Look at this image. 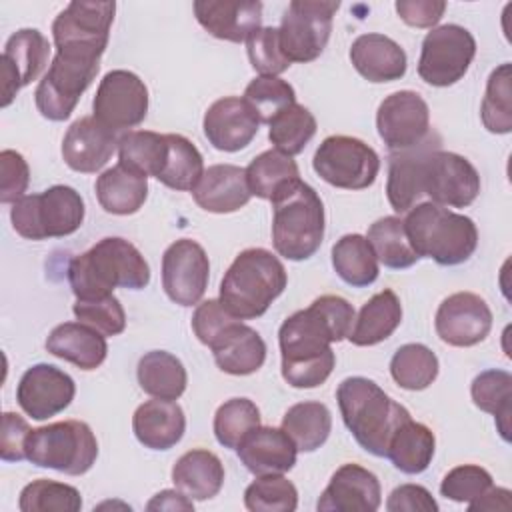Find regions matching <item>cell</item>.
Listing matches in <instances>:
<instances>
[{"label":"cell","mask_w":512,"mask_h":512,"mask_svg":"<svg viewBox=\"0 0 512 512\" xmlns=\"http://www.w3.org/2000/svg\"><path fill=\"white\" fill-rule=\"evenodd\" d=\"M352 324V304L336 294H324L288 316L278 330L282 378L292 388L324 384L336 364L330 344L348 338Z\"/></svg>","instance_id":"cell-1"},{"label":"cell","mask_w":512,"mask_h":512,"mask_svg":"<svg viewBox=\"0 0 512 512\" xmlns=\"http://www.w3.org/2000/svg\"><path fill=\"white\" fill-rule=\"evenodd\" d=\"M68 282L76 300L102 298L114 288L142 290L150 282V266L142 252L128 240L108 236L84 254L72 258Z\"/></svg>","instance_id":"cell-2"},{"label":"cell","mask_w":512,"mask_h":512,"mask_svg":"<svg viewBox=\"0 0 512 512\" xmlns=\"http://www.w3.org/2000/svg\"><path fill=\"white\" fill-rule=\"evenodd\" d=\"M336 400L342 420L360 448L372 456L386 458L390 436L410 418V412L364 376L344 378L338 384Z\"/></svg>","instance_id":"cell-3"},{"label":"cell","mask_w":512,"mask_h":512,"mask_svg":"<svg viewBox=\"0 0 512 512\" xmlns=\"http://www.w3.org/2000/svg\"><path fill=\"white\" fill-rule=\"evenodd\" d=\"M286 268L266 248L242 250L220 282V304L240 320L260 318L284 292Z\"/></svg>","instance_id":"cell-4"},{"label":"cell","mask_w":512,"mask_h":512,"mask_svg":"<svg viewBox=\"0 0 512 512\" xmlns=\"http://www.w3.org/2000/svg\"><path fill=\"white\" fill-rule=\"evenodd\" d=\"M274 250L294 262L316 254L324 238V204L306 182L292 180L270 200Z\"/></svg>","instance_id":"cell-5"},{"label":"cell","mask_w":512,"mask_h":512,"mask_svg":"<svg viewBox=\"0 0 512 512\" xmlns=\"http://www.w3.org/2000/svg\"><path fill=\"white\" fill-rule=\"evenodd\" d=\"M404 228L416 254L432 258L440 266L466 262L478 246V230L472 218L434 202H420L410 208Z\"/></svg>","instance_id":"cell-6"},{"label":"cell","mask_w":512,"mask_h":512,"mask_svg":"<svg viewBox=\"0 0 512 512\" xmlns=\"http://www.w3.org/2000/svg\"><path fill=\"white\" fill-rule=\"evenodd\" d=\"M84 200L70 186L56 184L40 194L22 196L10 208L12 228L26 240L62 238L84 222Z\"/></svg>","instance_id":"cell-7"},{"label":"cell","mask_w":512,"mask_h":512,"mask_svg":"<svg viewBox=\"0 0 512 512\" xmlns=\"http://www.w3.org/2000/svg\"><path fill=\"white\" fill-rule=\"evenodd\" d=\"M24 450L26 460L34 466L70 476L86 474L98 458L96 436L92 428L80 420H64L32 428Z\"/></svg>","instance_id":"cell-8"},{"label":"cell","mask_w":512,"mask_h":512,"mask_svg":"<svg viewBox=\"0 0 512 512\" xmlns=\"http://www.w3.org/2000/svg\"><path fill=\"white\" fill-rule=\"evenodd\" d=\"M98 70L100 56L56 50L48 72L42 76L34 92L38 112L52 122L66 120L74 112L80 96L96 78Z\"/></svg>","instance_id":"cell-9"},{"label":"cell","mask_w":512,"mask_h":512,"mask_svg":"<svg viewBox=\"0 0 512 512\" xmlns=\"http://www.w3.org/2000/svg\"><path fill=\"white\" fill-rule=\"evenodd\" d=\"M314 172L334 188L364 190L380 172V158L372 146L354 136H328L312 158Z\"/></svg>","instance_id":"cell-10"},{"label":"cell","mask_w":512,"mask_h":512,"mask_svg":"<svg viewBox=\"0 0 512 512\" xmlns=\"http://www.w3.org/2000/svg\"><path fill=\"white\" fill-rule=\"evenodd\" d=\"M474 56L476 40L464 26L444 24L432 28L422 40L418 76L430 86H452L464 78Z\"/></svg>","instance_id":"cell-11"},{"label":"cell","mask_w":512,"mask_h":512,"mask_svg":"<svg viewBox=\"0 0 512 512\" xmlns=\"http://www.w3.org/2000/svg\"><path fill=\"white\" fill-rule=\"evenodd\" d=\"M338 8L340 2L292 0L278 28L284 56L290 62L302 64L316 60L328 44L332 18Z\"/></svg>","instance_id":"cell-12"},{"label":"cell","mask_w":512,"mask_h":512,"mask_svg":"<svg viewBox=\"0 0 512 512\" xmlns=\"http://www.w3.org/2000/svg\"><path fill=\"white\" fill-rule=\"evenodd\" d=\"M422 190L434 204L466 208L480 194V176L470 160L438 146L424 156Z\"/></svg>","instance_id":"cell-13"},{"label":"cell","mask_w":512,"mask_h":512,"mask_svg":"<svg viewBox=\"0 0 512 512\" xmlns=\"http://www.w3.org/2000/svg\"><path fill=\"white\" fill-rule=\"evenodd\" d=\"M92 110L94 118L114 134L130 132L148 114V88L130 70H110L98 84Z\"/></svg>","instance_id":"cell-14"},{"label":"cell","mask_w":512,"mask_h":512,"mask_svg":"<svg viewBox=\"0 0 512 512\" xmlns=\"http://www.w3.org/2000/svg\"><path fill=\"white\" fill-rule=\"evenodd\" d=\"M114 12V2H70L52 22L56 50H80L102 56L108 46Z\"/></svg>","instance_id":"cell-15"},{"label":"cell","mask_w":512,"mask_h":512,"mask_svg":"<svg viewBox=\"0 0 512 512\" xmlns=\"http://www.w3.org/2000/svg\"><path fill=\"white\" fill-rule=\"evenodd\" d=\"M376 128L388 150L406 152L424 144L430 132V108L414 90L386 96L376 112Z\"/></svg>","instance_id":"cell-16"},{"label":"cell","mask_w":512,"mask_h":512,"mask_svg":"<svg viewBox=\"0 0 512 512\" xmlns=\"http://www.w3.org/2000/svg\"><path fill=\"white\" fill-rule=\"evenodd\" d=\"M210 278V262L204 248L180 238L172 242L162 256V288L166 296L180 306H194L202 300Z\"/></svg>","instance_id":"cell-17"},{"label":"cell","mask_w":512,"mask_h":512,"mask_svg":"<svg viewBox=\"0 0 512 512\" xmlns=\"http://www.w3.org/2000/svg\"><path fill=\"white\" fill-rule=\"evenodd\" d=\"M434 328L440 340L450 346H476L490 334L492 312L478 294L456 292L438 306Z\"/></svg>","instance_id":"cell-18"},{"label":"cell","mask_w":512,"mask_h":512,"mask_svg":"<svg viewBox=\"0 0 512 512\" xmlns=\"http://www.w3.org/2000/svg\"><path fill=\"white\" fill-rule=\"evenodd\" d=\"M50 42L36 28H22L4 46L2 64V106L6 108L20 88L34 82L48 64Z\"/></svg>","instance_id":"cell-19"},{"label":"cell","mask_w":512,"mask_h":512,"mask_svg":"<svg viewBox=\"0 0 512 512\" xmlns=\"http://www.w3.org/2000/svg\"><path fill=\"white\" fill-rule=\"evenodd\" d=\"M76 394L74 380L52 364L30 366L16 388L20 408L34 420H46L70 406Z\"/></svg>","instance_id":"cell-20"},{"label":"cell","mask_w":512,"mask_h":512,"mask_svg":"<svg viewBox=\"0 0 512 512\" xmlns=\"http://www.w3.org/2000/svg\"><path fill=\"white\" fill-rule=\"evenodd\" d=\"M254 108L238 96H226L210 104L204 114V136L220 152H238L246 148L260 128Z\"/></svg>","instance_id":"cell-21"},{"label":"cell","mask_w":512,"mask_h":512,"mask_svg":"<svg viewBox=\"0 0 512 512\" xmlns=\"http://www.w3.org/2000/svg\"><path fill=\"white\" fill-rule=\"evenodd\" d=\"M382 490L376 474L360 464H342L318 498V512H374Z\"/></svg>","instance_id":"cell-22"},{"label":"cell","mask_w":512,"mask_h":512,"mask_svg":"<svg viewBox=\"0 0 512 512\" xmlns=\"http://www.w3.org/2000/svg\"><path fill=\"white\" fill-rule=\"evenodd\" d=\"M118 136L94 116H82L70 124L62 140V158L68 168L82 174L98 172L118 148Z\"/></svg>","instance_id":"cell-23"},{"label":"cell","mask_w":512,"mask_h":512,"mask_svg":"<svg viewBox=\"0 0 512 512\" xmlns=\"http://www.w3.org/2000/svg\"><path fill=\"white\" fill-rule=\"evenodd\" d=\"M194 14L200 26L218 40L246 42L262 22L258 0H196Z\"/></svg>","instance_id":"cell-24"},{"label":"cell","mask_w":512,"mask_h":512,"mask_svg":"<svg viewBox=\"0 0 512 512\" xmlns=\"http://www.w3.org/2000/svg\"><path fill=\"white\" fill-rule=\"evenodd\" d=\"M240 462L254 476L286 474L296 464L298 448L282 428L258 426L236 448Z\"/></svg>","instance_id":"cell-25"},{"label":"cell","mask_w":512,"mask_h":512,"mask_svg":"<svg viewBox=\"0 0 512 512\" xmlns=\"http://www.w3.org/2000/svg\"><path fill=\"white\" fill-rule=\"evenodd\" d=\"M350 60L356 72L374 84L400 80L408 66L404 48L392 38L376 32L360 34L352 42Z\"/></svg>","instance_id":"cell-26"},{"label":"cell","mask_w":512,"mask_h":512,"mask_svg":"<svg viewBox=\"0 0 512 512\" xmlns=\"http://www.w3.org/2000/svg\"><path fill=\"white\" fill-rule=\"evenodd\" d=\"M192 196L206 212L230 214L240 210L252 198L246 182V168L234 164H214L206 168L192 190Z\"/></svg>","instance_id":"cell-27"},{"label":"cell","mask_w":512,"mask_h":512,"mask_svg":"<svg viewBox=\"0 0 512 512\" xmlns=\"http://www.w3.org/2000/svg\"><path fill=\"white\" fill-rule=\"evenodd\" d=\"M208 348L214 354L216 366L232 376L254 374L266 360V344L262 336L240 320L228 324Z\"/></svg>","instance_id":"cell-28"},{"label":"cell","mask_w":512,"mask_h":512,"mask_svg":"<svg viewBox=\"0 0 512 512\" xmlns=\"http://www.w3.org/2000/svg\"><path fill=\"white\" fill-rule=\"evenodd\" d=\"M132 430L146 448L170 450L184 436L186 416L176 400H148L136 408Z\"/></svg>","instance_id":"cell-29"},{"label":"cell","mask_w":512,"mask_h":512,"mask_svg":"<svg viewBox=\"0 0 512 512\" xmlns=\"http://www.w3.org/2000/svg\"><path fill=\"white\" fill-rule=\"evenodd\" d=\"M46 350L80 370H96L108 354L102 332L84 322L58 324L46 338Z\"/></svg>","instance_id":"cell-30"},{"label":"cell","mask_w":512,"mask_h":512,"mask_svg":"<svg viewBox=\"0 0 512 512\" xmlns=\"http://www.w3.org/2000/svg\"><path fill=\"white\" fill-rule=\"evenodd\" d=\"M438 140L432 142V136L418 148L406 152H392L388 162V180L386 196L390 206L396 212H408L424 196L422 190V162L428 150L438 148Z\"/></svg>","instance_id":"cell-31"},{"label":"cell","mask_w":512,"mask_h":512,"mask_svg":"<svg viewBox=\"0 0 512 512\" xmlns=\"http://www.w3.org/2000/svg\"><path fill=\"white\" fill-rule=\"evenodd\" d=\"M96 198L108 214L128 216L142 208L148 196V176L118 162L96 180Z\"/></svg>","instance_id":"cell-32"},{"label":"cell","mask_w":512,"mask_h":512,"mask_svg":"<svg viewBox=\"0 0 512 512\" xmlns=\"http://www.w3.org/2000/svg\"><path fill=\"white\" fill-rule=\"evenodd\" d=\"M172 482L190 500H210L222 490L224 466L214 452L194 448L176 460Z\"/></svg>","instance_id":"cell-33"},{"label":"cell","mask_w":512,"mask_h":512,"mask_svg":"<svg viewBox=\"0 0 512 512\" xmlns=\"http://www.w3.org/2000/svg\"><path fill=\"white\" fill-rule=\"evenodd\" d=\"M402 322V304L394 290L384 288L374 294L354 318L348 340L354 346H374L390 338Z\"/></svg>","instance_id":"cell-34"},{"label":"cell","mask_w":512,"mask_h":512,"mask_svg":"<svg viewBox=\"0 0 512 512\" xmlns=\"http://www.w3.org/2000/svg\"><path fill=\"white\" fill-rule=\"evenodd\" d=\"M434 450V432L428 426L408 418L390 436L386 458H390L392 464L404 474H420L430 466Z\"/></svg>","instance_id":"cell-35"},{"label":"cell","mask_w":512,"mask_h":512,"mask_svg":"<svg viewBox=\"0 0 512 512\" xmlns=\"http://www.w3.org/2000/svg\"><path fill=\"white\" fill-rule=\"evenodd\" d=\"M136 376L146 394L162 400H178L188 384L184 364L166 350L146 352L138 360Z\"/></svg>","instance_id":"cell-36"},{"label":"cell","mask_w":512,"mask_h":512,"mask_svg":"<svg viewBox=\"0 0 512 512\" xmlns=\"http://www.w3.org/2000/svg\"><path fill=\"white\" fill-rule=\"evenodd\" d=\"M282 430L290 436L298 452H314L330 436L332 414L322 402H298L286 410Z\"/></svg>","instance_id":"cell-37"},{"label":"cell","mask_w":512,"mask_h":512,"mask_svg":"<svg viewBox=\"0 0 512 512\" xmlns=\"http://www.w3.org/2000/svg\"><path fill=\"white\" fill-rule=\"evenodd\" d=\"M332 266L336 274L354 288H364L378 278V258L360 234H344L332 246Z\"/></svg>","instance_id":"cell-38"},{"label":"cell","mask_w":512,"mask_h":512,"mask_svg":"<svg viewBox=\"0 0 512 512\" xmlns=\"http://www.w3.org/2000/svg\"><path fill=\"white\" fill-rule=\"evenodd\" d=\"M366 240L370 242L378 262H382L386 268L404 270L420 260L408 240L404 220L398 216L378 218L374 224H370Z\"/></svg>","instance_id":"cell-39"},{"label":"cell","mask_w":512,"mask_h":512,"mask_svg":"<svg viewBox=\"0 0 512 512\" xmlns=\"http://www.w3.org/2000/svg\"><path fill=\"white\" fill-rule=\"evenodd\" d=\"M474 404L496 418L498 432L508 442L510 440V400H512V376L506 370H484L470 386Z\"/></svg>","instance_id":"cell-40"},{"label":"cell","mask_w":512,"mask_h":512,"mask_svg":"<svg viewBox=\"0 0 512 512\" xmlns=\"http://www.w3.org/2000/svg\"><path fill=\"white\" fill-rule=\"evenodd\" d=\"M168 156L156 180L180 192L194 190L204 174V158L200 150L182 134H166Z\"/></svg>","instance_id":"cell-41"},{"label":"cell","mask_w":512,"mask_h":512,"mask_svg":"<svg viewBox=\"0 0 512 512\" xmlns=\"http://www.w3.org/2000/svg\"><path fill=\"white\" fill-rule=\"evenodd\" d=\"M298 178V164L292 160V156L276 148L258 154L246 168L250 194L264 200H272L280 188Z\"/></svg>","instance_id":"cell-42"},{"label":"cell","mask_w":512,"mask_h":512,"mask_svg":"<svg viewBox=\"0 0 512 512\" xmlns=\"http://www.w3.org/2000/svg\"><path fill=\"white\" fill-rule=\"evenodd\" d=\"M168 156L166 134L152 130H130L118 140V162L138 170L144 176L158 178Z\"/></svg>","instance_id":"cell-43"},{"label":"cell","mask_w":512,"mask_h":512,"mask_svg":"<svg viewBox=\"0 0 512 512\" xmlns=\"http://www.w3.org/2000/svg\"><path fill=\"white\" fill-rule=\"evenodd\" d=\"M436 354L418 342L400 346L390 360V374L394 382L404 390H424L438 376Z\"/></svg>","instance_id":"cell-44"},{"label":"cell","mask_w":512,"mask_h":512,"mask_svg":"<svg viewBox=\"0 0 512 512\" xmlns=\"http://www.w3.org/2000/svg\"><path fill=\"white\" fill-rule=\"evenodd\" d=\"M268 126H270L268 130L270 142L274 144L276 150L288 156L300 154L306 148V144L312 140L318 128L314 114L298 102L278 112L268 122Z\"/></svg>","instance_id":"cell-45"},{"label":"cell","mask_w":512,"mask_h":512,"mask_svg":"<svg viewBox=\"0 0 512 512\" xmlns=\"http://www.w3.org/2000/svg\"><path fill=\"white\" fill-rule=\"evenodd\" d=\"M480 118L488 132L508 134L512 130V66L510 62L494 68L486 82Z\"/></svg>","instance_id":"cell-46"},{"label":"cell","mask_w":512,"mask_h":512,"mask_svg":"<svg viewBox=\"0 0 512 512\" xmlns=\"http://www.w3.org/2000/svg\"><path fill=\"white\" fill-rule=\"evenodd\" d=\"M260 426V410L248 398H230L214 414V436L224 448L236 450Z\"/></svg>","instance_id":"cell-47"},{"label":"cell","mask_w":512,"mask_h":512,"mask_svg":"<svg viewBox=\"0 0 512 512\" xmlns=\"http://www.w3.org/2000/svg\"><path fill=\"white\" fill-rule=\"evenodd\" d=\"M18 508L22 512H78L82 496L70 484L38 478L22 488Z\"/></svg>","instance_id":"cell-48"},{"label":"cell","mask_w":512,"mask_h":512,"mask_svg":"<svg viewBox=\"0 0 512 512\" xmlns=\"http://www.w3.org/2000/svg\"><path fill=\"white\" fill-rule=\"evenodd\" d=\"M244 506L250 512H294L298 508V490L282 474L258 476L244 490Z\"/></svg>","instance_id":"cell-49"},{"label":"cell","mask_w":512,"mask_h":512,"mask_svg":"<svg viewBox=\"0 0 512 512\" xmlns=\"http://www.w3.org/2000/svg\"><path fill=\"white\" fill-rule=\"evenodd\" d=\"M244 100L254 108L260 122L268 124L278 112L296 102V92L278 76H258L246 86Z\"/></svg>","instance_id":"cell-50"},{"label":"cell","mask_w":512,"mask_h":512,"mask_svg":"<svg viewBox=\"0 0 512 512\" xmlns=\"http://www.w3.org/2000/svg\"><path fill=\"white\" fill-rule=\"evenodd\" d=\"M72 312L78 318V322L96 328L104 336L122 334L126 328V312L114 294L102 298L76 300Z\"/></svg>","instance_id":"cell-51"},{"label":"cell","mask_w":512,"mask_h":512,"mask_svg":"<svg viewBox=\"0 0 512 512\" xmlns=\"http://www.w3.org/2000/svg\"><path fill=\"white\" fill-rule=\"evenodd\" d=\"M246 50H248L252 68L260 76H278L284 70H288V66H290V60L282 52L278 28H272V26L262 28L260 26L246 40Z\"/></svg>","instance_id":"cell-52"},{"label":"cell","mask_w":512,"mask_h":512,"mask_svg":"<svg viewBox=\"0 0 512 512\" xmlns=\"http://www.w3.org/2000/svg\"><path fill=\"white\" fill-rule=\"evenodd\" d=\"M492 486H494V480L488 470L476 464H462L452 468L444 476L440 484V494L448 500L470 504L482 498Z\"/></svg>","instance_id":"cell-53"},{"label":"cell","mask_w":512,"mask_h":512,"mask_svg":"<svg viewBox=\"0 0 512 512\" xmlns=\"http://www.w3.org/2000/svg\"><path fill=\"white\" fill-rule=\"evenodd\" d=\"M30 170L24 156L16 150L0 152V202L14 204L28 188Z\"/></svg>","instance_id":"cell-54"},{"label":"cell","mask_w":512,"mask_h":512,"mask_svg":"<svg viewBox=\"0 0 512 512\" xmlns=\"http://www.w3.org/2000/svg\"><path fill=\"white\" fill-rule=\"evenodd\" d=\"M234 320H240L236 316H232L222 304L220 300H204L202 304L196 306L194 316H192V330L196 334V338L210 346L216 336Z\"/></svg>","instance_id":"cell-55"},{"label":"cell","mask_w":512,"mask_h":512,"mask_svg":"<svg viewBox=\"0 0 512 512\" xmlns=\"http://www.w3.org/2000/svg\"><path fill=\"white\" fill-rule=\"evenodd\" d=\"M28 422L16 412L2 414V438H0V456L4 462H20L26 458V438L30 434Z\"/></svg>","instance_id":"cell-56"},{"label":"cell","mask_w":512,"mask_h":512,"mask_svg":"<svg viewBox=\"0 0 512 512\" xmlns=\"http://www.w3.org/2000/svg\"><path fill=\"white\" fill-rule=\"evenodd\" d=\"M388 512H438V502L418 484H400L386 500Z\"/></svg>","instance_id":"cell-57"},{"label":"cell","mask_w":512,"mask_h":512,"mask_svg":"<svg viewBox=\"0 0 512 512\" xmlns=\"http://www.w3.org/2000/svg\"><path fill=\"white\" fill-rule=\"evenodd\" d=\"M446 2L442 0H398V16L414 28H432L444 16Z\"/></svg>","instance_id":"cell-58"},{"label":"cell","mask_w":512,"mask_h":512,"mask_svg":"<svg viewBox=\"0 0 512 512\" xmlns=\"http://www.w3.org/2000/svg\"><path fill=\"white\" fill-rule=\"evenodd\" d=\"M146 510H170V512H176V510H194V504L192 500L180 492V490H162L158 492L148 504H146Z\"/></svg>","instance_id":"cell-59"},{"label":"cell","mask_w":512,"mask_h":512,"mask_svg":"<svg viewBox=\"0 0 512 512\" xmlns=\"http://www.w3.org/2000/svg\"><path fill=\"white\" fill-rule=\"evenodd\" d=\"M468 510H510V490L492 486L482 498L470 502Z\"/></svg>","instance_id":"cell-60"}]
</instances>
